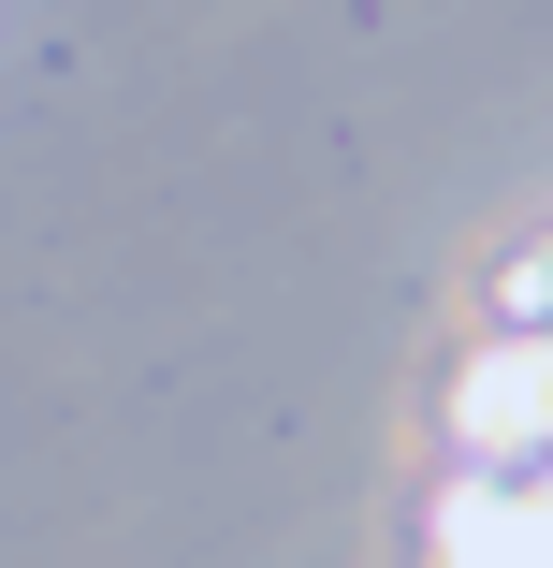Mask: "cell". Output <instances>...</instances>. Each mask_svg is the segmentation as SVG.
<instances>
[{
  "label": "cell",
  "mask_w": 553,
  "mask_h": 568,
  "mask_svg": "<svg viewBox=\"0 0 553 568\" xmlns=\"http://www.w3.org/2000/svg\"><path fill=\"white\" fill-rule=\"evenodd\" d=\"M452 423H467V452H495V467H539V452H553V335L481 351L467 394H452Z\"/></svg>",
  "instance_id": "obj_1"
}]
</instances>
